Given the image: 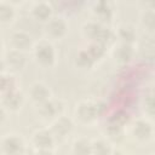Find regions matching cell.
<instances>
[{
    "mask_svg": "<svg viewBox=\"0 0 155 155\" xmlns=\"http://www.w3.org/2000/svg\"><path fill=\"white\" fill-rule=\"evenodd\" d=\"M144 109L149 115L154 114V98H153L151 92L149 94H145V107H144Z\"/></svg>",
    "mask_w": 155,
    "mask_h": 155,
    "instance_id": "obj_27",
    "label": "cell"
},
{
    "mask_svg": "<svg viewBox=\"0 0 155 155\" xmlns=\"http://www.w3.org/2000/svg\"><path fill=\"white\" fill-rule=\"evenodd\" d=\"M10 42L13 50L21 51L25 53L27 51L33 48V40L28 31L25 30H15L10 35Z\"/></svg>",
    "mask_w": 155,
    "mask_h": 155,
    "instance_id": "obj_13",
    "label": "cell"
},
{
    "mask_svg": "<svg viewBox=\"0 0 155 155\" xmlns=\"http://www.w3.org/2000/svg\"><path fill=\"white\" fill-rule=\"evenodd\" d=\"M30 13L36 21H41L45 23L53 16V7L48 1H36L33 4Z\"/></svg>",
    "mask_w": 155,
    "mask_h": 155,
    "instance_id": "obj_16",
    "label": "cell"
},
{
    "mask_svg": "<svg viewBox=\"0 0 155 155\" xmlns=\"http://www.w3.org/2000/svg\"><path fill=\"white\" fill-rule=\"evenodd\" d=\"M131 133L132 136L139 142H147L153 137L154 128L153 124L148 119H137L131 125Z\"/></svg>",
    "mask_w": 155,
    "mask_h": 155,
    "instance_id": "obj_11",
    "label": "cell"
},
{
    "mask_svg": "<svg viewBox=\"0 0 155 155\" xmlns=\"http://www.w3.org/2000/svg\"><path fill=\"white\" fill-rule=\"evenodd\" d=\"M121 155H125V154H121Z\"/></svg>",
    "mask_w": 155,
    "mask_h": 155,
    "instance_id": "obj_32",
    "label": "cell"
},
{
    "mask_svg": "<svg viewBox=\"0 0 155 155\" xmlns=\"http://www.w3.org/2000/svg\"><path fill=\"white\" fill-rule=\"evenodd\" d=\"M0 151L2 155H23L25 142L18 134H6L0 140Z\"/></svg>",
    "mask_w": 155,
    "mask_h": 155,
    "instance_id": "obj_5",
    "label": "cell"
},
{
    "mask_svg": "<svg viewBox=\"0 0 155 155\" xmlns=\"http://www.w3.org/2000/svg\"><path fill=\"white\" fill-rule=\"evenodd\" d=\"M128 121H130V114L125 110H116L115 113L111 114V116L108 120V122L110 124H115V125L124 126V127Z\"/></svg>",
    "mask_w": 155,
    "mask_h": 155,
    "instance_id": "obj_25",
    "label": "cell"
},
{
    "mask_svg": "<svg viewBox=\"0 0 155 155\" xmlns=\"http://www.w3.org/2000/svg\"><path fill=\"white\" fill-rule=\"evenodd\" d=\"M124 138H125V127L108 122V125L105 127V139L109 140L111 144L113 143L117 144V143L122 142Z\"/></svg>",
    "mask_w": 155,
    "mask_h": 155,
    "instance_id": "obj_18",
    "label": "cell"
},
{
    "mask_svg": "<svg viewBox=\"0 0 155 155\" xmlns=\"http://www.w3.org/2000/svg\"><path fill=\"white\" fill-rule=\"evenodd\" d=\"M91 11L96 18V21L103 23V24H108L111 22V19L114 18V7L113 4L108 0H99V1H94L91 6Z\"/></svg>",
    "mask_w": 155,
    "mask_h": 155,
    "instance_id": "obj_10",
    "label": "cell"
},
{
    "mask_svg": "<svg viewBox=\"0 0 155 155\" xmlns=\"http://www.w3.org/2000/svg\"><path fill=\"white\" fill-rule=\"evenodd\" d=\"M24 103V96L18 88L7 90L1 93L0 97V105L6 111H17Z\"/></svg>",
    "mask_w": 155,
    "mask_h": 155,
    "instance_id": "obj_7",
    "label": "cell"
},
{
    "mask_svg": "<svg viewBox=\"0 0 155 155\" xmlns=\"http://www.w3.org/2000/svg\"><path fill=\"white\" fill-rule=\"evenodd\" d=\"M6 110L0 105V124H2L4 121H5V119H6Z\"/></svg>",
    "mask_w": 155,
    "mask_h": 155,
    "instance_id": "obj_28",
    "label": "cell"
},
{
    "mask_svg": "<svg viewBox=\"0 0 155 155\" xmlns=\"http://www.w3.org/2000/svg\"><path fill=\"white\" fill-rule=\"evenodd\" d=\"M91 147H92V155H111L114 150L111 143L105 138H97L91 140Z\"/></svg>",
    "mask_w": 155,
    "mask_h": 155,
    "instance_id": "obj_20",
    "label": "cell"
},
{
    "mask_svg": "<svg viewBox=\"0 0 155 155\" xmlns=\"http://www.w3.org/2000/svg\"><path fill=\"white\" fill-rule=\"evenodd\" d=\"M107 48L104 45L99 44V42H90L88 46L86 47V50L88 51V53L91 54V57L94 59V62L97 63L98 61H101L105 53H107Z\"/></svg>",
    "mask_w": 155,
    "mask_h": 155,
    "instance_id": "obj_24",
    "label": "cell"
},
{
    "mask_svg": "<svg viewBox=\"0 0 155 155\" xmlns=\"http://www.w3.org/2000/svg\"><path fill=\"white\" fill-rule=\"evenodd\" d=\"M44 31L50 39H62L68 31V22L62 16H52L45 22Z\"/></svg>",
    "mask_w": 155,
    "mask_h": 155,
    "instance_id": "obj_6",
    "label": "cell"
},
{
    "mask_svg": "<svg viewBox=\"0 0 155 155\" xmlns=\"http://www.w3.org/2000/svg\"><path fill=\"white\" fill-rule=\"evenodd\" d=\"M35 155H54L52 150H36Z\"/></svg>",
    "mask_w": 155,
    "mask_h": 155,
    "instance_id": "obj_29",
    "label": "cell"
},
{
    "mask_svg": "<svg viewBox=\"0 0 155 155\" xmlns=\"http://www.w3.org/2000/svg\"><path fill=\"white\" fill-rule=\"evenodd\" d=\"M81 33L90 42H99L105 47L114 45L116 41L115 30H113L108 24H103L96 19L85 22L81 28Z\"/></svg>",
    "mask_w": 155,
    "mask_h": 155,
    "instance_id": "obj_1",
    "label": "cell"
},
{
    "mask_svg": "<svg viewBox=\"0 0 155 155\" xmlns=\"http://www.w3.org/2000/svg\"><path fill=\"white\" fill-rule=\"evenodd\" d=\"M34 61L42 68L53 67L57 59L56 48L48 40H39L31 48Z\"/></svg>",
    "mask_w": 155,
    "mask_h": 155,
    "instance_id": "obj_3",
    "label": "cell"
},
{
    "mask_svg": "<svg viewBox=\"0 0 155 155\" xmlns=\"http://www.w3.org/2000/svg\"><path fill=\"white\" fill-rule=\"evenodd\" d=\"M2 48H4V45H2V41H1V39H0V54H1V52H2Z\"/></svg>",
    "mask_w": 155,
    "mask_h": 155,
    "instance_id": "obj_31",
    "label": "cell"
},
{
    "mask_svg": "<svg viewBox=\"0 0 155 155\" xmlns=\"http://www.w3.org/2000/svg\"><path fill=\"white\" fill-rule=\"evenodd\" d=\"M75 64H76L80 69L87 70V69L93 68L94 64H96V62H94V59L91 57V54L88 53V51H87L86 47H85V48H81V50L78 52V54H76V57H75Z\"/></svg>",
    "mask_w": 155,
    "mask_h": 155,
    "instance_id": "obj_22",
    "label": "cell"
},
{
    "mask_svg": "<svg viewBox=\"0 0 155 155\" xmlns=\"http://www.w3.org/2000/svg\"><path fill=\"white\" fill-rule=\"evenodd\" d=\"M13 88H18L13 76H7L4 73H0V94L7 90H13Z\"/></svg>",
    "mask_w": 155,
    "mask_h": 155,
    "instance_id": "obj_26",
    "label": "cell"
},
{
    "mask_svg": "<svg viewBox=\"0 0 155 155\" xmlns=\"http://www.w3.org/2000/svg\"><path fill=\"white\" fill-rule=\"evenodd\" d=\"M140 23L149 31H153L155 29V11H154L153 7H145L142 11Z\"/></svg>",
    "mask_w": 155,
    "mask_h": 155,
    "instance_id": "obj_23",
    "label": "cell"
},
{
    "mask_svg": "<svg viewBox=\"0 0 155 155\" xmlns=\"http://www.w3.org/2000/svg\"><path fill=\"white\" fill-rule=\"evenodd\" d=\"M115 35H116V39H119L120 42L131 44V45H133V42L137 39L136 28L132 24H130V23H122V24H120L116 28V30H115Z\"/></svg>",
    "mask_w": 155,
    "mask_h": 155,
    "instance_id": "obj_17",
    "label": "cell"
},
{
    "mask_svg": "<svg viewBox=\"0 0 155 155\" xmlns=\"http://www.w3.org/2000/svg\"><path fill=\"white\" fill-rule=\"evenodd\" d=\"M36 111L38 115L46 121H52L56 117L63 115L64 111V103L62 99L57 98H50L40 104L36 105Z\"/></svg>",
    "mask_w": 155,
    "mask_h": 155,
    "instance_id": "obj_4",
    "label": "cell"
},
{
    "mask_svg": "<svg viewBox=\"0 0 155 155\" xmlns=\"http://www.w3.org/2000/svg\"><path fill=\"white\" fill-rule=\"evenodd\" d=\"M104 111V103L85 99L76 104L74 109L75 119L82 125H90L97 121V119Z\"/></svg>",
    "mask_w": 155,
    "mask_h": 155,
    "instance_id": "obj_2",
    "label": "cell"
},
{
    "mask_svg": "<svg viewBox=\"0 0 155 155\" xmlns=\"http://www.w3.org/2000/svg\"><path fill=\"white\" fill-rule=\"evenodd\" d=\"M30 142L36 150H52L56 138L53 137L50 128H39L31 134Z\"/></svg>",
    "mask_w": 155,
    "mask_h": 155,
    "instance_id": "obj_9",
    "label": "cell"
},
{
    "mask_svg": "<svg viewBox=\"0 0 155 155\" xmlns=\"http://www.w3.org/2000/svg\"><path fill=\"white\" fill-rule=\"evenodd\" d=\"M4 62H5V67L6 69L11 70L12 73H17L24 69L25 64H27V58H25V53L17 51V50H8L5 56H4Z\"/></svg>",
    "mask_w": 155,
    "mask_h": 155,
    "instance_id": "obj_12",
    "label": "cell"
},
{
    "mask_svg": "<svg viewBox=\"0 0 155 155\" xmlns=\"http://www.w3.org/2000/svg\"><path fill=\"white\" fill-rule=\"evenodd\" d=\"M6 70V67H5V62H4V58L0 57V73H4Z\"/></svg>",
    "mask_w": 155,
    "mask_h": 155,
    "instance_id": "obj_30",
    "label": "cell"
},
{
    "mask_svg": "<svg viewBox=\"0 0 155 155\" xmlns=\"http://www.w3.org/2000/svg\"><path fill=\"white\" fill-rule=\"evenodd\" d=\"M113 58L117 64H127L134 56V46L131 44L117 42L113 47Z\"/></svg>",
    "mask_w": 155,
    "mask_h": 155,
    "instance_id": "obj_14",
    "label": "cell"
},
{
    "mask_svg": "<svg viewBox=\"0 0 155 155\" xmlns=\"http://www.w3.org/2000/svg\"><path fill=\"white\" fill-rule=\"evenodd\" d=\"M16 18V8L8 1H0V24H10Z\"/></svg>",
    "mask_w": 155,
    "mask_h": 155,
    "instance_id": "obj_21",
    "label": "cell"
},
{
    "mask_svg": "<svg viewBox=\"0 0 155 155\" xmlns=\"http://www.w3.org/2000/svg\"><path fill=\"white\" fill-rule=\"evenodd\" d=\"M73 130H74V121L71 117L65 115H61L54 120H52V124L50 127V131L52 132L56 140L64 139L73 132Z\"/></svg>",
    "mask_w": 155,
    "mask_h": 155,
    "instance_id": "obj_8",
    "label": "cell"
},
{
    "mask_svg": "<svg viewBox=\"0 0 155 155\" xmlns=\"http://www.w3.org/2000/svg\"><path fill=\"white\" fill-rule=\"evenodd\" d=\"M29 97L38 105V104L51 98V90L45 82L35 81L29 87Z\"/></svg>",
    "mask_w": 155,
    "mask_h": 155,
    "instance_id": "obj_15",
    "label": "cell"
},
{
    "mask_svg": "<svg viewBox=\"0 0 155 155\" xmlns=\"http://www.w3.org/2000/svg\"><path fill=\"white\" fill-rule=\"evenodd\" d=\"M71 154L73 155H92L91 140L85 137L76 138L71 144Z\"/></svg>",
    "mask_w": 155,
    "mask_h": 155,
    "instance_id": "obj_19",
    "label": "cell"
}]
</instances>
